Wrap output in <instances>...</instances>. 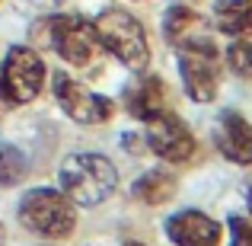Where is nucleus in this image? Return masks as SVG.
<instances>
[{"label":"nucleus","instance_id":"nucleus-18","mask_svg":"<svg viewBox=\"0 0 252 246\" xmlns=\"http://www.w3.org/2000/svg\"><path fill=\"white\" fill-rule=\"evenodd\" d=\"M29 3H32V6H38V10H58L64 0H29Z\"/></svg>","mask_w":252,"mask_h":246},{"label":"nucleus","instance_id":"nucleus-21","mask_svg":"<svg viewBox=\"0 0 252 246\" xmlns=\"http://www.w3.org/2000/svg\"><path fill=\"white\" fill-rule=\"evenodd\" d=\"M48 246H51V243H48Z\"/></svg>","mask_w":252,"mask_h":246},{"label":"nucleus","instance_id":"nucleus-13","mask_svg":"<svg viewBox=\"0 0 252 246\" xmlns=\"http://www.w3.org/2000/svg\"><path fill=\"white\" fill-rule=\"evenodd\" d=\"M211 23L230 38H246L252 32V3L249 0H217L211 10Z\"/></svg>","mask_w":252,"mask_h":246},{"label":"nucleus","instance_id":"nucleus-15","mask_svg":"<svg viewBox=\"0 0 252 246\" xmlns=\"http://www.w3.org/2000/svg\"><path fill=\"white\" fill-rule=\"evenodd\" d=\"M23 176H26V154L16 144L0 141V189L23 182Z\"/></svg>","mask_w":252,"mask_h":246},{"label":"nucleus","instance_id":"nucleus-16","mask_svg":"<svg viewBox=\"0 0 252 246\" xmlns=\"http://www.w3.org/2000/svg\"><path fill=\"white\" fill-rule=\"evenodd\" d=\"M227 61H230V70H233V74L252 80V42H236L233 48L227 51Z\"/></svg>","mask_w":252,"mask_h":246},{"label":"nucleus","instance_id":"nucleus-19","mask_svg":"<svg viewBox=\"0 0 252 246\" xmlns=\"http://www.w3.org/2000/svg\"><path fill=\"white\" fill-rule=\"evenodd\" d=\"M246 211H249V217H252V182L246 185Z\"/></svg>","mask_w":252,"mask_h":246},{"label":"nucleus","instance_id":"nucleus-9","mask_svg":"<svg viewBox=\"0 0 252 246\" xmlns=\"http://www.w3.org/2000/svg\"><path fill=\"white\" fill-rule=\"evenodd\" d=\"M217 55L211 51H189L179 48V74H182V86L189 93V99L195 103H211L217 96L220 86V74H217Z\"/></svg>","mask_w":252,"mask_h":246},{"label":"nucleus","instance_id":"nucleus-11","mask_svg":"<svg viewBox=\"0 0 252 246\" xmlns=\"http://www.w3.org/2000/svg\"><path fill=\"white\" fill-rule=\"evenodd\" d=\"M214 147L223 160L236 166H252V125L240 112H223L214 125Z\"/></svg>","mask_w":252,"mask_h":246},{"label":"nucleus","instance_id":"nucleus-20","mask_svg":"<svg viewBox=\"0 0 252 246\" xmlns=\"http://www.w3.org/2000/svg\"><path fill=\"white\" fill-rule=\"evenodd\" d=\"M6 243V234H3V224H0V246Z\"/></svg>","mask_w":252,"mask_h":246},{"label":"nucleus","instance_id":"nucleus-4","mask_svg":"<svg viewBox=\"0 0 252 246\" xmlns=\"http://www.w3.org/2000/svg\"><path fill=\"white\" fill-rule=\"evenodd\" d=\"M45 42L74 68H90L99 55L96 26L83 16H51L42 23Z\"/></svg>","mask_w":252,"mask_h":246},{"label":"nucleus","instance_id":"nucleus-7","mask_svg":"<svg viewBox=\"0 0 252 246\" xmlns=\"http://www.w3.org/2000/svg\"><path fill=\"white\" fill-rule=\"evenodd\" d=\"M147 147L166 163H189L195 157L198 144H195V135L189 131V125L176 112L166 109L163 115L147 122Z\"/></svg>","mask_w":252,"mask_h":246},{"label":"nucleus","instance_id":"nucleus-3","mask_svg":"<svg viewBox=\"0 0 252 246\" xmlns=\"http://www.w3.org/2000/svg\"><path fill=\"white\" fill-rule=\"evenodd\" d=\"M96 38L109 55H115L128 70H144L150 61V45H147V32H144L141 19L131 16L128 10H102L96 16Z\"/></svg>","mask_w":252,"mask_h":246},{"label":"nucleus","instance_id":"nucleus-17","mask_svg":"<svg viewBox=\"0 0 252 246\" xmlns=\"http://www.w3.org/2000/svg\"><path fill=\"white\" fill-rule=\"evenodd\" d=\"M230 246H252V221L230 214Z\"/></svg>","mask_w":252,"mask_h":246},{"label":"nucleus","instance_id":"nucleus-5","mask_svg":"<svg viewBox=\"0 0 252 246\" xmlns=\"http://www.w3.org/2000/svg\"><path fill=\"white\" fill-rule=\"evenodd\" d=\"M45 86V64L26 45H13L0 68V99L10 105H26L42 93Z\"/></svg>","mask_w":252,"mask_h":246},{"label":"nucleus","instance_id":"nucleus-2","mask_svg":"<svg viewBox=\"0 0 252 246\" xmlns=\"http://www.w3.org/2000/svg\"><path fill=\"white\" fill-rule=\"evenodd\" d=\"M16 217L26 230H32L35 237H45V240H64L77 227L74 202L61 189H48V185H38V189L26 192L19 198Z\"/></svg>","mask_w":252,"mask_h":246},{"label":"nucleus","instance_id":"nucleus-12","mask_svg":"<svg viewBox=\"0 0 252 246\" xmlns=\"http://www.w3.org/2000/svg\"><path fill=\"white\" fill-rule=\"evenodd\" d=\"M166 83L160 77H144L125 93V103H128V112L137 118V122H150V118L163 115L166 112Z\"/></svg>","mask_w":252,"mask_h":246},{"label":"nucleus","instance_id":"nucleus-6","mask_svg":"<svg viewBox=\"0 0 252 246\" xmlns=\"http://www.w3.org/2000/svg\"><path fill=\"white\" fill-rule=\"evenodd\" d=\"M51 86H55V99L64 109V115L74 118L77 125H102L115 115V105H112L109 96H99V93L86 90L83 83H77L67 74H55Z\"/></svg>","mask_w":252,"mask_h":246},{"label":"nucleus","instance_id":"nucleus-1","mask_svg":"<svg viewBox=\"0 0 252 246\" xmlns=\"http://www.w3.org/2000/svg\"><path fill=\"white\" fill-rule=\"evenodd\" d=\"M61 192L80 208H96L115 192L118 185V170L109 157L102 154H70L64 157L61 170Z\"/></svg>","mask_w":252,"mask_h":246},{"label":"nucleus","instance_id":"nucleus-14","mask_svg":"<svg viewBox=\"0 0 252 246\" xmlns=\"http://www.w3.org/2000/svg\"><path fill=\"white\" fill-rule=\"evenodd\" d=\"M176 192H179V179L172 176L169 170H150L131 185V195H134L141 205H154V208L172 202Z\"/></svg>","mask_w":252,"mask_h":246},{"label":"nucleus","instance_id":"nucleus-10","mask_svg":"<svg viewBox=\"0 0 252 246\" xmlns=\"http://www.w3.org/2000/svg\"><path fill=\"white\" fill-rule=\"evenodd\" d=\"M166 237L172 246H220L223 227L204 211L185 208L166 217Z\"/></svg>","mask_w":252,"mask_h":246},{"label":"nucleus","instance_id":"nucleus-8","mask_svg":"<svg viewBox=\"0 0 252 246\" xmlns=\"http://www.w3.org/2000/svg\"><path fill=\"white\" fill-rule=\"evenodd\" d=\"M163 35H166V42L176 45V48L211 51V55H217L214 42H211V35H208V26H204V16L195 13L191 6H185V3H176V6L166 10V16H163Z\"/></svg>","mask_w":252,"mask_h":246}]
</instances>
